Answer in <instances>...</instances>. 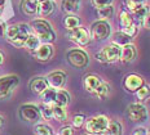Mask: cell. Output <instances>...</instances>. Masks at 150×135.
<instances>
[{
    "mask_svg": "<svg viewBox=\"0 0 150 135\" xmlns=\"http://www.w3.org/2000/svg\"><path fill=\"white\" fill-rule=\"evenodd\" d=\"M54 8H56V4L53 0L39 3V5H38V14L40 17H48V15H51L53 13Z\"/></svg>",
    "mask_w": 150,
    "mask_h": 135,
    "instance_id": "obj_17",
    "label": "cell"
},
{
    "mask_svg": "<svg viewBox=\"0 0 150 135\" xmlns=\"http://www.w3.org/2000/svg\"><path fill=\"white\" fill-rule=\"evenodd\" d=\"M133 1H135L137 5H146L148 0H133Z\"/></svg>",
    "mask_w": 150,
    "mask_h": 135,
    "instance_id": "obj_42",
    "label": "cell"
},
{
    "mask_svg": "<svg viewBox=\"0 0 150 135\" xmlns=\"http://www.w3.org/2000/svg\"><path fill=\"white\" fill-rule=\"evenodd\" d=\"M67 61L73 67L84 68L89 63V57L82 49H71L67 52Z\"/></svg>",
    "mask_w": 150,
    "mask_h": 135,
    "instance_id": "obj_8",
    "label": "cell"
},
{
    "mask_svg": "<svg viewBox=\"0 0 150 135\" xmlns=\"http://www.w3.org/2000/svg\"><path fill=\"white\" fill-rule=\"evenodd\" d=\"M18 83H20V78L16 75H8L0 78V100L7 99L17 87Z\"/></svg>",
    "mask_w": 150,
    "mask_h": 135,
    "instance_id": "obj_7",
    "label": "cell"
},
{
    "mask_svg": "<svg viewBox=\"0 0 150 135\" xmlns=\"http://www.w3.org/2000/svg\"><path fill=\"white\" fill-rule=\"evenodd\" d=\"M38 5H39L38 0H22V1H21V9H22V12L27 15L36 14Z\"/></svg>",
    "mask_w": 150,
    "mask_h": 135,
    "instance_id": "obj_19",
    "label": "cell"
},
{
    "mask_svg": "<svg viewBox=\"0 0 150 135\" xmlns=\"http://www.w3.org/2000/svg\"><path fill=\"white\" fill-rule=\"evenodd\" d=\"M33 55L36 61L40 62H47L52 58L53 55V46L51 44H42L39 45V48L33 52Z\"/></svg>",
    "mask_w": 150,
    "mask_h": 135,
    "instance_id": "obj_15",
    "label": "cell"
},
{
    "mask_svg": "<svg viewBox=\"0 0 150 135\" xmlns=\"http://www.w3.org/2000/svg\"><path fill=\"white\" fill-rule=\"evenodd\" d=\"M112 1H114V0H91L92 5L96 9L102 8V7H106V5H112Z\"/></svg>",
    "mask_w": 150,
    "mask_h": 135,
    "instance_id": "obj_34",
    "label": "cell"
},
{
    "mask_svg": "<svg viewBox=\"0 0 150 135\" xmlns=\"http://www.w3.org/2000/svg\"><path fill=\"white\" fill-rule=\"evenodd\" d=\"M48 83H47L45 77H34L30 81V89L34 94H39L42 95L43 93L48 89Z\"/></svg>",
    "mask_w": 150,
    "mask_h": 135,
    "instance_id": "obj_16",
    "label": "cell"
},
{
    "mask_svg": "<svg viewBox=\"0 0 150 135\" xmlns=\"http://www.w3.org/2000/svg\"><path fill=\"white\" fill-rule=\"evenodd\" d=\"M66 73L62 71H54L51 72L48 76L45 77L47 83H48V86L52 87V89H61L64 87L65 83H66Z\"/></svg>",
    "mask_w": 150,
    "mask_h": 135,
    "instance_id": "obj_12",
    "label": "cell"
},
{
    "mask_svg": "<svg viewBox=\"0 0 150 135\" xmlns=\"http://www.w3.org/2000/svg\"><path fill=\"white\" fill-rule=\"evenodd\" d=\"M108 130L110 133V135H122L123 134V125L118 120H110Z\"/></svg>",
    "mask_w": 150,
    "mask_h": 135,
    "instance_id": "obj_29",
    "label": "cell"
},
{
    "mask_svg": "<svg viewBox=\"0 0 150 135\" xmlns=\"http://www.w3.org/2000/svg\"><path fill=\"white\" fill-rule=\"evenodd\" d=\"M5 1H7V0H0V9H1L3 7H4V4H5Z\"/></svg>",
    "mask_w": 150,
    "mask_h": 135,
    "instance_id": "obj_44",
    "label": "cell"
},
{
    "mask_svg": "<svg viewBox=\"0 0 150 135\" xmlns=\"http://www.w3.org/2000/svg\"><path fill=\"white\" fill-rule=\"evenodd\" d=\"M136 95H137L139 102H144V100H146L149 98V95H150V85L144 84V85L136 92Z\"/></svg>",
    "mask_w": 150,
    "mask_h": 135,
    "instance_id": "obj_32",
    "label": "cell"
},
{
    "mask_svg": "<svg viewBox=\"0 0 150 135\" xmlns=\"http://www.w3.org/2000/svg\"><path fill=\"white\" fill-rule=\"evenodd\" d=\"M110 92H111V87H110V85H109L108 83H102L101 85L98 86V89L95 92V94H93V95L97 97L98 99L104 100V99H106L109 95H110Z\"/></svg>",
    "mask_w": 150,
    "mask_h": 135,
    "instance_id": "obj_23",
    "label": "cell"
},
{
    "mask_svg": "<svg viewBox=\"0 0 150 135\" xmlns=\"http://www.w3.org/2000/svg\"><path fill=\"white\" fill-rule=\"evenodd\" d=\"M124 7H126V10L129 12V13H132L135 9L139 7V5L136 4L133 0H124Z\"/></svg>",
    "mask_w": 150,
    "mask_h": 135,
    "instance_id": "obj_37",
    "label": "cell"
},
{
    "mask_svg": "<svg viewBox=\"0 0 150 135\" xmlns=\"http://www.w3.org/2000/svg\"><path fill=\"white\" fill-rule=\"evenodd\" d=\"M67 37L79 46H86L87 44L91 41V35H89L88 30L84 29V27H80V26L69 31Z\"/></svg>",
    "mask_w": 150,
    "mask_h": 135,
    "instance_id": "obj_9",
    "label": "cell"
},
{
    "mask_svg": "<svg viewBox=\"0 0 150 135\" xmlns=\"http://www.w3.org/2000/svg\"><path fill=\"white\" fill-rule=\"evenodd\" d=\"M142 24H144V27H145L146 30H149V31H150V10L148 12V14H146V17L144 18Z\"/></svg>",
    "mask_w": 150,
    "mask_h": 135,
    "instance_id": "obj_40",
    "label": "cell"
},
{
    "mask_svg": "<svg viewBox=\"0 0 150 135\" xmlns=\"http://www.w3.org/2000/svg\"><path fill=\"white\" fill-rule=\"evenodd\" d=\"M34 133H35V135H54L53 134L52 127L48 126V125H45V124L36 125L35 129H34Z\"/></svg>",
    "mask_w": 150,
    "mask_h": 135,
    "instance_id": "obj_33",
    "label": "cell"
},
{
    "mask_svg": "<svg viewBox=\"0 0 150 135\" xmlns=\"http://www.w3.org/2000/svg\"><path fill=\"white\" fill-rule=\"evenodd\" d=\"M54 99H56V89H52V87H48L44 93L42 94V100L45 104H54Z\"/></svg>",
    "mask_w": 150,
    "mask_h": 135,
    "instance_id": "obj_30",
    "label": "cell"
},
{
    "mask_svg": "<svg viewBox=\"0 0 150 135\" xmlns=\"http://www.w3.org/2000/svg\"><path fill=\"white\" fill-rule=\"evenodd\" d=\"M0 12H1V9H0Z\"/></svg>",
    "mask_w": 150,
    "mask_h": 135,
    "instance_id": "obj_48",
    "label": "cell"
},
{
    "mask_svg": "<svg viewBox=\"0 0 150 135\" xmlns=\"http://www.w3.org/2000/svg\"><path fill=\"white\" fill-rule=\"evenodd\" d=\"M148 130H146L145 127L140 126V127H136L135 131H133V135H148Z\"/></svg>",
    "mask_w": 150,
    "mask_h": 135,
    "instance_id": "obj_39",
    "label": "cell"
},
{
    "mask_svg": "<svg viewBox=\"0 0 150 135\" xmlns=\"http://www.w3.org/2000/svg\"><path fill=\"white\" fill-rule=\"evenodd\" d=\"M5 30H7V24H5L1 20H0V36L4 35V34H5Z\"/></svg>",
    "mask_w": 150,
    "mask_h": 135,
    "instance_id": "obj_41",
    "label": "cell"
},
{
    "mask_svg": "<svg viewBox=\"0 0 150 135\" xmlns=\"http://www.w3.org/2000/svg\"><path fill=\"white\" fill-rule=\"evenodd\" d=\"M122 31H123L124 34H127L129 37H135L137 35V32H139V27L135 26V24H132V26H129V27H126V29H122Z\"/></svg>",
    "mask_w": 150,
    "mask_h": 135,
    "instance_id": "obj_36",
    "label": "cell"
},
{
    "mask_svg": "<svg viewBox=\"0 0 150 135\" xmlns=\"http://www.w3.org/2000/svg\"><path fill=\"white\" fill-rule=\"evenodd\" d=\"M39 112L40 116H42L44 120H51L53 118V109L51 104H45V103H42L39 106Z\"/></svg>",
    "mask_w": 150,
    "mask_h": 135,
    "instance_id": "obj_31",
    "label": "cell"
},
{
    "mask_svg": "<svg viewBox=\"0 0 150 135\" xmlns=\"http://www.w3.org/2000/svg\"><path fill=\"white\" fill-rule=\"evenodd\" d=\"M5 39L8 40L12 45L17 46V48H22L25 45V41L30 35V26L29 24H12L7 27L5 30Z\"/></svg>",
    "mask_w": 150,
    "mask_h": 135,
    "instance_id": "obj_1",
    "label": "cell"
},
{
    "mask_svg": "<svg viewBox=\"0 0 150 135\" xmlns=\"http://www.w3.org/2000/svg\"><path fill=\"white\" fill-rule=\"evenodd\" d=\"M52 109H53V118H56L57 121H66L67 120V112H66L65 107L53 104Z\"/></svg>",
    "mask_w": 150,
    "mask_h": 135,
    "instance_id": "obj_26",
    "label": "cell"
},
{
    "mask_svg": "<svg viewBox=\"0 0 150 135\" xmlns=\"http://www.w3.org/2000/svg\"><path fill=\"white\" fill-rule=\"evenodd\" d=\"M131 43H132V37H129L127 34H124L123 31H118V32H115L111 37V44H114V45H117V46H120V48L127 45V44H131Z\"/></svg>",
    "mask_w": 150,
    "mask_h": 135,
    "instance_id": "obj_18",
    "label": "cell"
},
{
    "mask_svg": "<svg viewBox=\"0 0 150 135\" xmlns=\"http://www.w3.org/2000/svg\"><path fill=\"white\" fill-rule=\"evenodd\" d=\"M148 12H149V8H148V5H139L135 10L132 12V17H133V20H136V21H139L140 23H142V21H144V18L146 17V14H148Z\"/></svg>",
    "mask_w": 150,
    "mask_h": 135,
    "instance_id": "obj_27",
    "label": "cell"
},
{
    "mask_svg": "<svg viewBox=\"0 0 150 135\" xmlns=\"http://www.w3.org/2000/svg\"><path fill=\"white\" fill-rule=\"evenodd\" d=\"M84 122H86V117H84L83 115H76V116H74V118H73V126L79 129L84 125Z\"/></svg>",
    "mask_w": 150,
    "mask_h": 135,
    "instance_id": "obj_35",
    "label": "cell"
},
{
    "mask_svg": "<svg viewBox=\"0 0 150 135\" xmlns=\"http://www.w3.org/2000/svg\"><path fill=\"white\" fill-rule=\"evenodd\" d=\"M136 57H137V48L133 45L132 43L127 44V45H124V46L120 48L119 61L122 62V63H124V64L132 63V62L136 59Z\"/></svg>",
    "mask_w": 150,
    "mask_h": 135,
    "instance_id": "obj_14",
    "label": "cell"
},
{
    "mask_svg": "<svg viewBox=\"0 0 150 135\" xmlns=\"http://www.w3.org/2000/svg\"><path fill=\"white\" fill-rule=\"evenodd\" d=\"M20 116L23 121L26 122H38L40 120V112H39V107L34 106V104H23L20 108Z\"/></svg>",
    "mask_w": 150,
    "mask_h": 135,
    "instance_id": "obj_10",
    "label": "cell"
},
{
    "mask_svg": "<svg viewBox=\"0 0 150 135\" xmlns=\"http://www.w3.org/2000/svg\"><path fill=\"white\" fill-rule=\"evenodd\" d=\"M120 57V46H117L114 44L105 46L100 50L98 53H96V59L100 63H114V62L119 61Z\"/></svg>",
    "mask_w": 150,
    "mask_h": 135,
    "instance_id": "obj_6",
    "label": "cell"
},
{
    "mask_svg": "<svg viewBox=\"0 0 150 135\" xmlns=\"http://www.w3.org/2000/svg\"><path fill=\"white\" fill-rule=\"evenodd\" d=\"M39 3H43V1H48V0H38Z\"/></svg>",
    "mask_w": 150,
    "mask_h": 135,
    "instance_id": "obj_46",
    "label": "cell"
},
{
    "mask_svg": "<svg viewBox=\"0 0 150 135\" xmlns=\"http://www.w3.org/2000/svg\"><path fill=\"white\" fill-rule=\"evenodd\" d=\"M70 94H69L66 90H62V89H58L56 90V99H54V104L56 106H61V107H66L69 106L70 103Z\"/></svg>",
    "mask_w": 150,
    "mask_h": 135,
    "instance_id": "obj_20",
    "label": "cell"
},
{
    "mask_svg": "<svg viewBox=\"0 0 150 135\" xmlns=\"http://www.w3.org/2000/svg\"><path fill=\"white\" fill-rule=\"evenodd\" d=\"M104 83L102 78L98 76V75H95V73H88L83 77V86L84 89L87 90L88 93L91 94H95V92L98 89V86Z\"/></svg>",
    "mask_w": 150,
    "mask_h": 135,
    "instance_id": "obj_13",
    "label": "cell"
},
{
    "mask_svg": "<svg viewBox=\"0 0 150 135\" xmlns=\"http://www.w3.org/2000/svg\"><path fill=\"white\" fill-rule=\"evenodd\" d=\"M80 18L78 17V15H75V14H69L67 17H65V21H64V24H65V27L70 31V30H74V29H76V27H79L80 26Z\"/></svg>",
    "mask_w": 150,
    "mask_h": 135,
    "instance_id": "obj_22",
    "label": "cell"
},
{
    "mask_svg": "<svg viewBox=\"0 0 150 135\" xmlns=\"http://www.w3.org/2000/svg\"><path fill=\"white\" fill-rule=\"evenodd\" d=\"M39 45H40V40H39V37L35 36L34 34H30L29 37L26 39V41H25V48H26L27 50H30L31 53L34 52V50H36L38 48H39Z\"/></svg>",
    "mask_w": 150,
    "mask_h": 135,
    "instance_id": "obj_24",
    "label": "cell"
},
{
    "mask_svg": "<svg viewBox=\"0 0 150 135\" xmlns=\"http://www.w3.org/2000/svg\"><path fill=\"white\" fill-rule=\"evenodd\" d=\"M84 135H92V134H88V133H87V134H84Z\"/></svg>",
    "mask_w": 150,
    "mask_h": 135,
    "instance_id": "obj_47",
    "label": "cell"
},
{
    "mask_svg": "<svg viewBox=\"0 0 150 135\" xmlns=\"http://www.w3.org/2000/svg\"><path fill=\"white\" fill-rule=\"evenodd\" d=\"M57 135H74L73 126H62L60 130H58Z\"/></svg>",
    "mask_w": 150,
    "mask_h": 135,
    "instance_id": "obj_38",
    "label": "cell"
},
{
    "mask_svg": "<svg viewBox=\"0 0 150 135\" xmlns=\"http://www.w3.org/2000/svg\"><path fill=\"white\" fill-rule=\"evenodd\" d=\"M91 39L97 40V41H102L106 40L108 37H110L111 35V26L108 21L105 20H98L96 22H93L91 26Z\"/></svg>",
    "mask_w": 150,
    "mask_h": 135,
    "instance_id": "obj_4",
    "label": "cell"
},
{
    "mask_svg": "<svg viewBox=\"0 0 150 135\" xmlns=\"http://www.w3.org/2000/svg\"><path fill=\"white\" fill-rule=\"evenodd\" d=\"M3 62H4V55H3V53L0 52V66L3 64Z\"/></svg>",
    "mask_w": 150,
    "mask_h": 135,
    "instance_id": "obj_43",
    "label": "cell"
},
{
    "mask_svg": "<svg viewBox=\"0 0 150 135\" xmlns=\"http://www.w3.org/2000/svg\"><path fill=\"white\" fill-rule=\"evenodd\" d=\"M127 116L132 122L136 124H144L145 121H148L149 118V112L148 108L142 104V103H131L127 107Z\"/></svg>",
    "mask_w": 150,
    "mask_h": 135,
    "instance_id": "obj_5",
    "label": "cell"
},
{
    "mask_svg": "<svg viewBox=\"0 0 150 135\" xmlns=\"http://www.w3.org/2000/svg\"><path fill=\"white\" fill-rule=\"evenodd\" d=\"M3 125H4V118H3L1 116H0V127H1Z\"/></svg>",
    "mask_w": 150,
    "mask_h": 135,
    "instance_id": "obj_45",
    "label": "cell"
},
{
    "mask_svg": "<svg viewBox=\"0 0 150 135\" xmlns=\"http://www.w3.org/2000/svg\"><path fill=\"white\" fill-rule=\"evenodd\" d=\"M110 118L105 115H98V116H93V117L88 118L84 122V126L88 134L92 135H98L101 134L104 130H106L109 126Z\"/></svg>",
    "mask_w": 150,
    "mask_h": 135,
    "instance_id": "obj_3",
    "label": "cell"
},
{
    "mask_svg": "<svg viewBox=\"0 0 150 135\" xmlns=\"http://www.w3.org/2000/svg\"><path fill=\"white\" fill-rule=\"evenodd\" d=\"M31 30L34 31V35L39 37L40 41H43L44 44H51L56 40V32L53 31L51 23L45 20H34L30 23Z\"/></svg>",
    "mask_w": 150,
    "mask_h": 135,
    "instance_id": "obj_2",
    "label": "cell"
},
{
    "mask_svg": "<svg viewBox=\"0 0 150 135\" xmlns=\"http://www.w3.org/2000/svg\"><path fill=\"white\" fill-rule=\"evenodd\" d=\"M144 84H145L144 77L140 76V75H137V73H129L123 78L124 90H126V92H129V93H136Z\"/></svg>",
    "mask_w": 150,
    "mask_h": 135,
    "instance_id": "obj_11",
    "label": "cell"
},
{
    "mask_svg": "<svg viewBox=\"0 0 150 135\" xmlns=\"http://www.w3.org/2000/svg\"><path fill=\"white\" fill-rule=\"evenodd\" d=\"M97 15L100 20H105L108 21L109 18H111L114 15V7L112 5H106V7L98 8L97 9Z\"/></svg>",
    "mask_w": 150,
    "mask_h": 135,
    "instance_id": "obj_28",
    "label": "cell"
},
{
    "mask_svg": "<svg viewBox=\"0 0 150 135\" xmlns=\"http://www.w3.org/2000/svg\"><path fill=\"white\" fill-rule=\"evenodd\" d=\"M79 5H80V0H62L61 3L62 10L67 14H74L79 9Z\"/></svg>",
    "mask_w": 150,
    "mask_h": 135,
    "instance_id": "obj_21",
    "label": "cell"
},
{
    "mask_svg": "<svg viewBox=\"0 0 150 135\" xmlns=\"http://www.w3.org/2000/svg\"><path fill=\"white\" fill-rule=\"evenodd\" d=\"M119 24L122 26V29H126L133 24V17L129 12L127 10H122L119 14Z\"/></svg>",
    "mask_w": 150,
    "mask_h": 135,
    "instance_id": "obj_25",
    "label": "cell"
}]
</instances>
